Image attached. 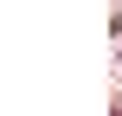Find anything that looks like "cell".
Masks as SVG:
<instances>
[{"instance_id": "obj_1", "label": "cell", "mask_w": 122, "mask_h": 116, "mask_svg": "<svg viewBox=\"0 0 122 116\" xmlns=\"http://www.w3.org/2000/svg\"><path fill=\"white\" fill-rule=\"evenodd\" d=\"M109 116H122V103H116V110H109Z\"/></svg>"}]
</instances>
